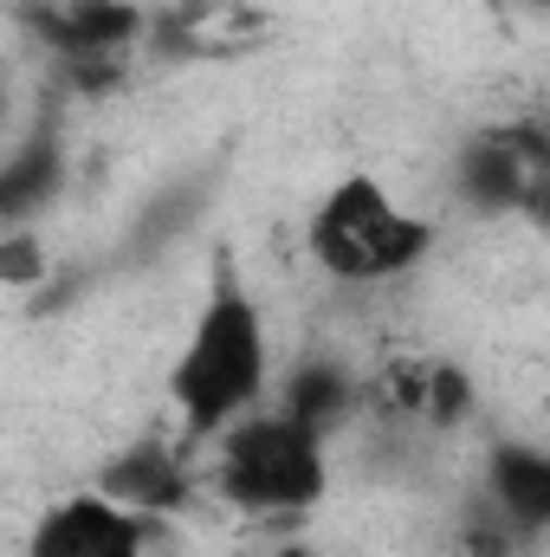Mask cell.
Returning a JSON list of instances; mask_svg holds the SVG:
<instances>
[{
  "instance_id": "cell-11",
  "label": "cell",
  "mask_w": 550,
  "mask_h": 557,
  "mask_svg": "<svg viewBox=\"0 0 550 557\" xmlns=\"http://www.w3.org/2000/svg\"><path fill=\"white\" fill-rule=\"evenodd\" d=\"M427 383H434V357H389L376 376H370V396L389 421H421L427 416Z\"/></svg>"
},
{
  "instance_id": "cell-2",
  "label": "cell",
  "mask_w": 550,
  "mask_h": 557,
  "mask_svg": "<svg viewBox=\"0 0 550 557\" xmlns=\"http://www.w3.org/2000/svg\"><path fill=\"white\" fill-rule=\"evenodd\" d=\"M330 486V441L291 421L278 403L240 416L208 460V493L247 519H291L311 512Z\"/></svg>"
},
{
  "instance_id": "cell-14",
  "label": "cell",
  "mask_w": 550,
  "mask_h": 557,
  "mask_svg": "<svg viewBox=\"0 0 550 557\" xmlns=\"http://www.w3.org/2000/svg\"><path fill=\"white\" fill-rule=\"evenodd\" d=\"M0 278L13 292H33L39 278H52V253H46L39 227H7L0 234Z\"/></svg>"
},
{
  "instance_id": "cell-7",
  "label": "cell",
  "mask_w": 550,
  "mask_h": 557,
  "mask_svg": "<svg viewBox=\"0 0 550 557\" xmlns=\"http://www.w3.org/2000/svg\"><path fill=\"white\" fill-rule=\"evenodd\" d=\"M479 486L486 499L538 545L550 539V454L532 441H492L486 447V467H479Z\"/></svg>"
},
{
  "instance_id": "cell-5",
  "label": "cell",
  "mask_w": 550,
  "mask_h": 557,
  "mask_svg": "<svg viewBox=\"0 0 550 557\" xmlns=\"http://www.w3.org/2000/svg\"><path fill=\"white\" fill-rule=\"evenodd\" d=\"M91 486L111 493L117 506L142 512V519H168V525L182 512H195V499L208 493L201 473H195V454L182 447V434H137V441H124L91 473Z\"/></svg>"
},
{
  "instance_id": "cell-3",
  "label": "cell",
  "mask_w": 550,
  "mask_h": 557,
  "mask_svg": "<svg viewBox=\"0 0 550 557\" xmlns=\"http://www.w3.org/2000/svg\"><path fill=\"white\" fill-rule=\"evenodd\" d=\"M440 227L427 214H409L383 175L350 169L324 188V201L311 208L304 247L337 285H383V278L414 273L434 253Z\"/></svg>"
},
{
  "instance_id": "cell-15",
  "label": "cell",
  "mask_w": 550,
  "mask_h": 557,
  "mask_svg": "<svg viewBox=\"0 0 550 557\" xmlns=\"http://www.w3.org/2000/svg\"><path fill=\"white\" fill-rule=\"evenodd\" d=\"M260 557H324V552H317L311 539H278V545H266Z\"/></svg>"
},
{
  "instance_id": "cell-17",
  "label": "cell",
  "mask_w": 550,
  "mask_h": 557,
  "mask_svg": "<svg viewBox=\"0 0 550 557\" xmlns=\"http://www.w3.org/2000/svg\"><path fill=\"white\" fill-rule=\"evenodd\" d=\"M227 557H253V552H227Z\"/></svg>"
},
{
  "instance_id": "cell-4",
  "label": "cell",
  "mask_w": 550,
  "mask_h": 557,
  "mask_svg": "<svg viewBox=\"0 0 550 557\" xmlns=\"http://www.w3.org/2000/svg\"><path fill=\"white\" fill-rule=\"evenodd\" d=\"M162 539H168V519H142L130 506H117L111 493L85 486L46 506V519L26 539V557H149Z\"/></svg>"
},
{
  "instance_id": "cell-1",
  "label": "cell",
  "mask_w": 550,
  "mask_h": 557,
  "mask_svg": "<svg viewBox=\"0 0 550 557\" xmlns=\"http://www.w3.org/2000/svg\"><path fill=\"white\" fill-rule=\"evenodd\" d=\"M273 389V337L266 311L234 273V260L214 267V285L188 324V344L168 370V403H175V434L188 454L214 447L227 428L253 409H266Z\"/></svg>"
},
{
  "instance_id": "cell-6",
  "label": "cell",
  "mask_w": 550,
  "mask_h": 557,
  "mask_svg": "<svg viewBox=\"0 0 550 557\" xmlns=\"http://www.w3.org/2000/svg\"><path fill=\"white\" fill-rule=\"evenodd\" d=\"M149 7L137 0H46L26 26L52 46V59H78V52H130L149 39Z\"/></svg>"
},
{
  "instance_id": "cell-9",
  "label": "cell",
  "mask_w": 550,
  "mask_h": 557,
  "mask_svg": "<svg viewBox=\"0 0 550 557\" xmlns=\"http://www.w3.org/2000/svg\"><path fill=\"white\" fill-rule=\"evenodd\" d=\"M363 396H370V383L350 370V363H337V357H298L291 363V376H285V389H278V409L291 421H304L311 434H337L343 421L363 409Z\"/></svg>"
},
{
  "instance_id": "cell-10",
  "label": "cell",
  "mask_w": 550,
  "mask_h": 557,
  "mask_svg": "<svg viewBox=\"0 0 550 557\" xmlns=\"http://www.w3.org/2000/svg\"><path fill=\"white\" fill-rule=\"evenodd\" d=\"M59 182H65V143H59V131H33L7 156V175H0V214H7V227H33V214L52 208Z\"/></svg>"
},
{
  "instance_id": "cell-13",
  "label": "cell",
  "mask_w": 550,
  "mask_h": 557,
  "mask_svg": "<svg viewBox=\"0 0 550 557\" xmlns=\"http://www.w3.org/2000/svg\"><path fill=\"white\" fill-rule=\"evenodd\" d=\"M130 52H78V59H59V85L72 98H117L130 85Z\"/></svg>"
},
{
  "instance_id": "cell-12",
  "label": "cell",
  "mask_w": 550,
  "mask_h": 557,
  "mask_svg": "<svg viewBox=\"0 0 550 557\" xmlns=\"http://www.w3.org/2000/svg\"><path fill=\"white\" fill-rule=\"evenodd\" d=\"M479 409V389H473V376L460 370V363H440L434 357V383H427V416L421 428H434V434H453V428H466Z\"/></svg>"
},
{
  "instance_id": "cell-8",
  "label": "cell",
  "mask_w": 550,
  "mask_h": 557,
  "mask_svg": "<svg viewBox=\"0 0 550 557\" xmlns=\"http://www.w3.org/2000/svg\"><path fill=\"white\" fill-rule=\"evenodd\" d=\"M453 195L499 221V214H518L525 208V169H518V143H512V124H492V131H473L460 162H453Z\"/></svg>"
},
{
  "instance_id": "cell-16",
  "label": "cell",
  "mask_w": 550,
  "mask_h": 557,
  "mask_svg": "<svg viewBox=\"0 0 550 557\" xmlns=\"http://www.w3.org/2000/svg\"><path fill=\"white\" fill-rule=\"evenodd\" d=\"M525 7H532V13H550V0H525Z\"/></svg>"
}]
</instances>
